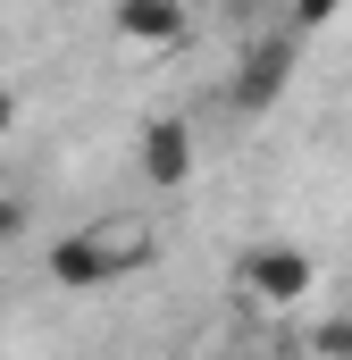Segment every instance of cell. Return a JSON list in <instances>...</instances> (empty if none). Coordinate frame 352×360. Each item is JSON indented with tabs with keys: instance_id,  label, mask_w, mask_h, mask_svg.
Listing matches in <instances>:
<instances>
[{
	"instance_id": "6da1fadb",
	"label": "cell",
	"mask_w": 352,
	"mask_h": 360,
	"mask_svg": "<svg viewBox=\"0 0 352 360\" xmlns=\"http://www.w3.org/2000/svg\"><path fill=\"white\" fill-rule=\"evenodd\" d=\"M134 260H143V243H109V226H76V235H59V243H51V260H42V269H51L59 293H101L109 276H126Z\"/></svg>"
},
{
	"instance_id": "7a4b0ae2",
	"label": "cell",
	"mask_w": 352,
	"mask_h": 360,
	"mask_svg": "<svg viewBox=\"0 0 352 360\" xmlns=\"http://www.w3.org/2000/svg\"><path fill=\"white\" fill-rule=\"evenodd\" d=\"M244 293L252 302H268V310H294V302H310V285H319V269H310V252H294V243H260V252H244Z\"/></svg>"
},
{
	"instance_id": "3957f363",
	"label": "cell",
	"mask_w": 352,
	"mask_h": 360,
	"mask_svg": "<svg viewBox=\"0 0 352 360\" xmlns=\"http://www.w3.org/2000/svg\"><path fill=\"white\" fill-rule=\"evenodd\" d=\"M285 76H294V34L252 42V51H244V68H235V109H268V101L285 92Z\"/></svg>"
},
{
	"instance_id": "277c9868",
	"label": "cell",
	"mask_w": 352,
	"mask_h": 360,
	"mask_svg": "<svg viewBox=\"0 0 352 360\" xmlns=\"http://www.w3.org/2000/svg\"><path fill=\"white\" fill-rule=\"evenodd\" d=\"M109 25H118V42H134V51H168V42H184V0H118L109 8Z\"/></svg>"
},
{
	"instance_id": "5b68a950",
	"label": "cell",
	"mask_w": 352,
	"mask_h": 360,
	"mask_svg": "<svg viewBox=\"0 0 352 360\" xmlns=\"http://www.w3.org/2000/svg\"><path fill=\"white\" fill-rule=\"evenodd\" d=\"M134 160H143L151 184H184V176H193V134H184V117H151Z\"/></svg>"
},
{
	"instance_id": "8992f818",
	"label": "cell",
	"mask_w": 352,
	"mask_h": 360,
	"mask_svg": "<svg viewBox=\"0 0 352 360\" xmlns=\"http://www.w3.org/2000/svg\"><path fill=\"white\" fill-rule=\"evenodd\" d=\"M336 8H352V0H294V34H310V25H327Z\"/></svg>"
},
{
	"instance_id": "52a82bcc",
	"label": "cell",
	"mask_w": 352,
	"mask_h": 360,
	"mask_svg": "<svg viewBox=\"0 0 352 360\" xmlns=\"http://www.w3.org/2000/svg\"><path fill=\"white\" fill-rule=\"evenodd\" d=\"M310 352H319V360H352V327H319Z\"/></svg>"
},
{
	"instance_id": "ba28073f",
	"label": "cell",
	"mask_w": 352,
	"mask_h": 360,
	"mask_svg": "<svg viewBox=\"0 0 352 360\" xmlns=\"http://www.w3.org/2000/svg\"><path fill=\"white\" fill-rule=\"evenodd\" d=\"M17 226H25V201H17V193H0V243H17Z\"/></svg>"
},
{
	"instance_id": "9c48e42d",
	"label": "cell",
	"mask_w": 352,
	"mask_h": 360,
	"mask_svg": "<svg viewBox=\"0 0 352 360\" xmlns=\"http://www.w3.org/2000/svg\"><path fill=\"white\" fill-rule=\"evenodd\" d=\"M8 117H17V101H8V92H0V126H8Z\"/></svg>"
}]
</instances>
